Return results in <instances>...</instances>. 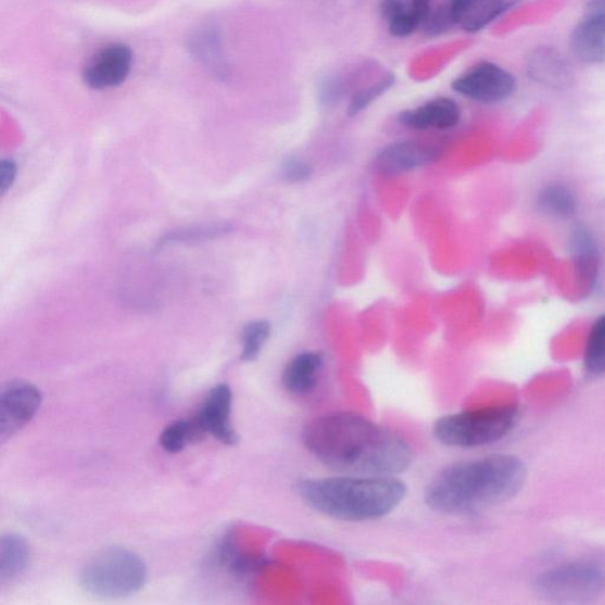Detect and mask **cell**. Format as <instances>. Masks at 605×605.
<instances>
[{
  "instance_id": "obj_23",
  "label": "cell",
  "mask_w": 605,
  "mask_h": 605,
  "mask_svg": "<svg viewBox=\"0 0 605 605\" xmlns=\"http://www.w3.org/2000/svg\"><path fill=\"white\" fill-rule=\"evenodd\" d=\"M199 434L193 421L177 420L163 430L160 436V445L167 453H180L188 445V442L197 439Z\"/></svg>"
},
{
  "instance_id": "obj_2",
  "label": "cell",
  "mask_w": 605,
  "mask_h": 605,
  "mask_svg": "<svg viewBox=\"0 0 605 605\" xmlns=\"http://www.w3.org/2000/svg\"><path fill=\"white\" fill-rule=\"evenodd\" d=\"M526 479V465L514 455L459 462L429 481L425 501L440 514L474 515L514 499Z\"/></svg>"
},
{
  "instance_id": "obj_6",
  "label": "cell",
  "mask_w": 605,
  "mask_h": 605,
  "mask_svg": "<svg viewBox=\"0 0 605 605\" xmlns=\"http://www.w3.org/2000/svg\"><path fill=\"white\" fill-rule=\"evenodd\" d=\"M538 593L547 600L580 603L605 593V569L594 563H571L538 578Z\"/></svg>"
},
{
  "instance_id": "obj_3",
  "label": "cell",
  "mask_w": 605,
  "mask_h": 605,
  "mask_svg": "<svg viewBox=\"0 0 605 605\" xmlns=\"http://www.w3.org/2000/svg\"><path fill=\"white\" fill-rule=\"evenodd\" d=\"M302 500L317 513L345 521L380 519L405 500L407 488L394 476H342L300 482Z\"/></svg>"
},
{
  "instance_id": "obj_5",
  "label": "cell",
  "mask_w": 605,
  "mask_h": 605,
  "mask_svg": "<svg viewBox=\"0 0 605 605\" xmlns=\"http://www.w3.org/2000/svg\"><path fill=\"white\" fill-rule=\"evenodd\" d=\"M519 419L516 406L488 407L442 416L433 427L437 440L456 449L492 445L511 433Z\"/></svg>"
},
{
  "instance_id": "obj_12",
  "label": "cell",
  "mask_w": 605,
  "mask_h": 605,
  "mask_svg": "<svg viewBox=\"0 0 605 605\" xmlns=\"http://www.w3.org/2000/svg\"><path fill=\"white\" fill-rule=\"evenodd\" d=\"M528 76L538 85L563 90L575 84L571 64L562 53L551 47H538L527 59Z\"/></svg>"
},
{
  "instance_id": "obj_27",
  "label": "cell",
  "mask_w": 605,
  "mask_h": 605,
  "mask_svg": "<svg viewBox=\"0 0 605 605\" xmlns=\"http://www.w3.org/2000/svg\"><path fill=\"white\" fill-rule=\"evenodd\" d=\"M313 169L302 160L290 159L283 167V177L290 182H300L312 176Z\"/></svg>"
},
{
  "instance_id": "obj_15",
  "label": "cell",
  "mask_w": 605,
  "mask_h": 605,
  "mask_svg": "<svg viewBox=\"0 0 605 605\" xmlns=\"http://www.w3.org/2000/svg\"><path fill=\"white\" fill-rule=\"evenodd\" d=\"M433 0H381L380 12L392 36L406 38L423 28Z\"/></svg>"
},
{
  "instance_id": "obj_26",
  "label": "cell",
  "mask_w": 605,
  "mask_h": 605,
  "mask_svg": "<svg viewBox=\"0 0 605 605\" xmlns=\"http://www.w3.org/2000/svg\"><path fill=\"white\" fill-rule=\"evenodd\" d=\"M455 24L451 0L430 11L423 25V30L428 37L441 36L453 28Z\"/></svg>"
},
{
  "instance_id": "obj_10",
  "label": "cell",
  "mask_w": 605,
  "mask_h": 605,
  "mask_svg": "<svg viewBox=\"0 0 605 605\" xmlns=\"http://www.w3.org/2000/svg\"><path fill=\"white\" fill-rule=\"evenodd\" d=\"M574 56L585 64H605V2L591 0L570 38Z\"/></svg>"
},
{
  "instance_id": "obj_4",
  "label": "cell",
  "mask_w": 605,
  "mask_h": 605,
  "mask_svg": "<svg viewBox=\"0 0 605 605\" xmlns=\"http://www.w3.org/2000/svg\"><path fill=\"white\" fill-rule=\"evenodd\" d=\"M148 570L144 560L125 547H106L88 559L78 582L87 594L117 600L136 595L144 587Z\"/></svg>"
},
{
  "instance_id": "obj_24",
  "label": "cell",
  "mask_w": 605,
  "mask_h": 605,
  "mask_svg": "<svg viewBox=\"0 0 605 605\" xmlns=\"http://www.w3.org/2000/svg\"><path fill=\"white\" fill-rule=\"evenodd\" d=\"M395 85V75L387 73L381 78L376 80L375 84L363 88L354 93L351 104H349V115H357L358 113L367 110L371 103L380 99L388 90H391Z\"/></svg>"
},
{
  "instance_id": "obj_21",
  "label": "cell",
  "mask_w": 605,
  "mask_h": 605,
  "mask_svg": "<svg viewBox=\"0 0 605 605\" xmlns=\"http://www.w3.org/2000/svg\"><path fill=\"white\" fill-rule=\"evenodd\" d=\"M584 366L591 375H605V314L591 327L585 346Z\"/></svg>"
},
{
  "instance_id": "obj_20",
  "label": "cell",
  "mask_w": 605,
  "mask_h": 605,
  "mask_svg": "<svg viewBox=\"0 0 605 605\" xmlns=\"http://www.w3.org/2000/svg\"><path fill=\"white\" fill-rule=\"evenodd\" d=\"M537 204L541 211L553 217L567 218L576 212L577 201L569 187L551 184L538 194Z\"/></svg>"
},
{
  "instance_id": "obj_18",
  "label": "cell",
  "mask_w": 605,
  "mask_h": 605,
  "mask_svg": "<svg viewBox=\"0 0 605 605\" xmlns=\"http://www.w3.org/2000/svg\"><path fill=\"white\" fill-rule=\"evenodd\" d=\"M31 547L18 533H7L0 540V583L15 582L29 569Z\"/></svg>"
},
{
  "instance_id": "obj_14",
  "label": "cell",
  "mask_w": 605,
  "mask_h": 605,
  "mask_svg": "<svg viewBox=\"0 0 605 605\" xmlns=\"http://www.w3.org/2000/svg\"><path fill=\"white\" fill-rule=\"evenodd\" d=\"M524 0H451L455 24L467 33H479Z\"/></svg>"
},
{
  "instance_id": "obj_1",
  "label": "cell",
  "mask_w": 605,
  "mask_h": 605,
  "mask_svg": "<svg viewBox=\"0 0 605 605\" xmlns=\"http://www.w3.org/2000/svg\"><path fill=\"white\" fill-rule=\"evenodd\" d=\"M302 439L318 462L351 476H395L414 461L405 438L351 412L318 416L304 426Z\"/></svg>"
},
{
  "instance_id": "obj_8",
  "label": "cell",
  "mask_w": 605,
  "mask_h": 605,
  "mask_svg": "<svg viewBox=\"0 0 605 605\" xmlns=\"http://www.w3.org/2000/svg\"><path fill=\"white\" fill-rule=\"evenodd\" d=\"M43 395L26 381L13 380L0 391V440L7 441L28 425L42 406Z\"/></svg>"
},
{
  "instance_id": "obj_16",
  "label": "cell",
  "mask_w": 605,
  "mask_h": 605,
  "mask_svg": "<svg viewBox=\"0 0 605 605\" xmlns=\"http://www.w3.org/2000/svg\"><path fill=\"white\" fill-rule=\"evenodd\" d=\"M461 108L449 98H439L416 108L413 111L401 113V125L414 130L451 129L459 124Z\"/></svg>"
},
{
  "instance_id": "obj_7",
  "label": "cell",
  "mask_w": 605,
  "mask_h": 605,
  "mask_svg": "<svg viewBox=\"0 0 605 605\" xmlns=\"http://www.w3.org/2000/svg\"><path fill=\"white\" fill-rule=\"evenodd\" d=\"M452 89L466 99L494 104L508 100L517 89V80L503 66L480 62L453 80Z\"/></svg>"
},
{
  "instance_id": "obj_9",
  "label": "cell",
  "mask_w": 605,
  "mask_h": 605,
  "mask_svg": "<svg viewBox=\"0 0 605 605\" xmlns=\"http://www.w3.org/2000/svg\"><path fill=\"white\" fill-rule=\"evenodd\" d=\"M232 405L234 393L230 386L220 383L213 387L193 420L198 432L210 434L224 445H236L239 437L231 421Z\"/></svg>"
},
{
  "instance_id": "obj_17",
  "label": "cell",
  "mask_w": 605,
  "mask_h": 605,
  "mask_svg": "<svg viewBox=\"0 0 605 605\" xmlns=\"http://www.w3.org/2000/svg\"><path fill=\"white\" fill-rule=\"evenodd\" d=\"M323 368V357L318 353L305 352L295 355L283 373V386L292 395L303 396L315 391Z\"/></svg>"
},
{
  "instance_id": "obj_25",
  "label": "cell",
  "mask_w": 605,
  "mask_h": 605,
  "mask_svg": "<svg viewBox=\"0 0 605 605\" xmlns=\"http://www.w3.org/2000/svg\"><path fill=\"white\" fill-rule=\"evenodd\" d=\"M227 231L228 226L226 224L201 225L187 228V230L172 232L161 241V244L191 243V241L205 240L226 234Z\"/></svg>"
},
{
  "instance_id": "obj_28",
  "label": "cell",
  "mask_w": 605,
  "mask_h": 605,
  "mask_svg": "<svg viewBox=\"0 0 605 605\" xmlns=\"http://www.w3.org/2000/svg\"><path fill=\"white\" fill-rule=\"evenodd\" d=\"M16 172V164L12 160H3L0 163V190H2L3 194L7 193L13 181H15Z\"/></svg>"
},
{
  "instance_id": "obj_19",
  "label": "cell",
  "mask_w": 605,
  "mask_h": 605,
  "mask_svg": "<svg viewBox=\"0 0 605 605\" xmlns=\"http://www.w3.org/2000/svg\"><path fill=\"white\" fill-rule=\"evenodd\" d=\"M191 49L194 55L217 75H224L225 63L220 45V37L214 28H201L191 38Z\"/></svg>"
},
{
  "instance_id": "obj_11",
  "label": "cell",
  "mask_w": 605,
  "mask_h": 605,
  "mask_svg": "<svg viewBox=\"0 0 605 605\" xmlns=\"http://www.w3.org/2000/svg\"><path fill=\"white\" fill-rule=\"evenodd\" d=\"M133 64L131 49L124 43L103 48L86 66L84 79L88 87L97 90L123 85Z\"/></svg>"
},
{
  "instance_id": "obj_22",
  "label": "cell",
  "mask_w": 605,
  "mask_h": 605,
  "mask_svg": "<svg viewBox=\"0 0 605 605\" xmlns=\"http://www.w3.org/2000/svg\"><path fill=\"white\" fill-rule=\"evenodd\" d=\"M272 326L266 320H253L241 332V360L259 358L265 343L270 338Z\"/></svg>"
},
{
  "instance_id": "obj_13",
  "label": "cell",
  "mask_w": 605,
  "mask_h": 605,
  "mask_svg": "<svg viewBox=\"0 0 605 605\" xmlns=\"http://www.w3.org/2000/svg\"><path fill=\"white\" fill-rule=\"evenodd\" d=\"M439 152L433 146L407 141L389 144L376 156V166L388 176H399L433 164Z\"/></svg>"
}]
</instances>
